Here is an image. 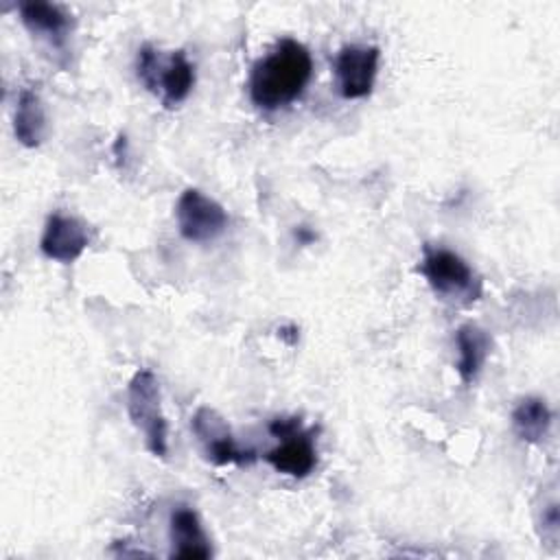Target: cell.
Returning <instances> with one entry per match:
<instances>
[{
  "instance_id": "1",
  "label": "cell",
  "mask_w": 560,
  "mask_h": 560,
  "mask_svg": "<svg viewBox=\"0 0 560 560\" xmlns=\"http://www.w3.org/2000/svg\"><path fill=\"white\" fill-rule=\"evenodd\" d=\"M313 77L308 48L291 37L280 39L260 57L249 74V98L265 112H276L295 103Z\"/></svg>"
},
{
  "instance_id": "2",
  "label": "cell",
  "mask_w": 560,
  "mask_h": 560,
  "mask_svg": "<svg viewBox=\"0 0 560 560\" xmlns=\"http://www.w3.org/2000/svg\"><path fill=\"white\" fill-rule=\"evenodd\" d=\"M136 74L149 92H160L164 107L184 103L195 88V66L184 50H175L164 59L160 50L144 44L136 57Z\"/></svg>"
},
{
  "instance_id": "3",
  "label": "cell",
  "mask_w": 560,
  "mask_h": 560,
  "mask_svg": "<svg viewBox=\"0 0 560 560\" xmlns=\"http://www.w3.org/2000/svg\"><path fill=\"white\" fill-rule=\"evenodd\" d=\"M418 269L431 291L451 304L468 306L481 298L479 276L459 254L446 247L427 245Z\"/></svg>"
},
{
  "instance_id": "4",
  "label": "cell",
  "mask_w": 560,
  "mask_h": 560,
  "mask_svg": "<svg viewBox=\"0 0 560 560\" xmlns=\"http://www.w3.org/2000/svg\"><path fill=\"white\" fill-rule=\"evenodd\" d=\"M127 413L142 433L144 446L155 457L168 453V424L162 413L160 381L149 368H140L127 385Z\"/></svg>"
},
{
  "instance_id": "5",
  "label": "cell",
  "mask_w": 560,
  "mask_h": 560,
  "mask_svg": "<svg viewBox=\"0 0 560 560\" xmlns=\"http://www.w3.org/2000/svg\"><path fill=\"white\" fill-rule=\"evenodd\" d=\"M269 433L278 438V444L269 448L262 457L265 462L282 475L304 479L317 466V448L313 431L302 427L300 418H276L269 424Z\"/></svg>"
},
{
  "instance_id": "6",
  "label": "cell",
  "mask_w": 560,
  "mask_h": 560,
  "mask_svg": "<svg viewBox=\"0 0 560 560\" xmlns=\"http://www.w3.org/2000/svg\"><path fill=\"white\" fill-rule=\"evenodd\" d=\"M175 219L182 238L188 243H210L219 238L230 223L225 208L199 188H186L179 195Z\"/></svg>"
},
{
  "instance_id": "7",
  "label": "cell",
  "mask_w": 560,
  "mask_h": 560,
  "mask_svg": "<svg viewBox=\"0 0 560 560\" xmlns=\"http://www.w3.org/2000/svg\"><path fill=\"white\" fill-rule=\"evenodd\" d=\"M206 457L217 464V466H228V464H236V466H249L256 462V453L241 448L230 431V427L225 424V420L210 407H199L192 416L190 422Z\"/></svg>"
},
{
  "instance_id": "8",
  "label": "cell",
  "mask_w": 560,
  "mask_h": 560,
  "mask_svg": "<svg viewBox=\"0 0 560 560\" xmlns=\"http://www.w3.org/2000/svg\"><path fill=\"white\" fill-rule=\"evenodd\" d=\"M378 46H343L335 57V77L339 94L348 101L370 96L378 74Z\"/></svg>"
},
{
  "instance_id": "9",
  "label": "cell",
  "mask_w": 560,
  "mask_h": 560,
  "mask_svg": "<svg viewBox=\"0 0 560 560\" xmlns=\"http://www.w3.org/2000/svg\"><path fill=\"white\" fill-rule=\"evenodd\" d=\"M88 245H90L88 225L77 217L52 212L46 219V225L39 238V249L46 258L61 265H70L77 258H81Z\"/></svg>"
},
{
  "instance_id": "10",
  "label": "cell",
  "mask_w": 560,
  "mask_h": 560,
  "mask_svg": "<svg viewBox=\"0 0 560 560\" xmlns=\"http://www.w3.org/2000/svg\"><path fill=\"white\" fill-rule=\"evenodd\" d=\"M171 558L206 560L212 556L210 538L199 521V514L188 505H177L168 518Z\"/></svg>"
},
{
  "instance_id": "11",
  "label": "cell",
  "mask_w": 560,
  "mask_h": 560,
  "mask_svg": "<svg viewBox=\"0 0 560 560\" xmlns=\"http://www.w3.org/2000/svg\"><path fill=\"white\" fill-rule=\"evenodd\" d=\"M18 13L28 33L46 39L55 48H61L70 35V15L50 2L28 0L18 2Z\"/></svg>"
},
{
  "instance_id": "12",
  "label": "cell",
  "mask_w": 560,
  "mask_h": 560,
  "mask_svg": "<svg viewBox=\"0 0 560 560\" xmlns=\"http://www.w3.org/2000/svg\"><path fill=\"white\" fill-rule=\"evenodd\" d=\"M13 133H15V140L28 149L39 147L46 140L48 118H46L44 103L35 90H28V88L20 90L15 114H13Z\"/></svg>"
},
{
  "instance_id": "13",
  "label": "cell",
  "mask_w": 560,
  "mask_h": 560,
  "mask_svg": "<svg viewBox=\"0 0 560 560\" xmlns=\"http://www.w3.org/2000/svg\"><path fill=\"white\" fill-rule=\"evenodd\" d=\"M455 343L459 352L455 363L457 374L462 383H472L490 354V337L483 328L475 324H464L455 332Z\"/></svg>"
},
{
  "instance_id": "14",
  "label": "cell",
  "mask_w": 560,
  "mask_h": 560,
  "mask_svg": "<svg viewBox=\"0 0 560 560\" xmlns=\"http://www.w3.org/2000/svg\"><path fill=\"white\" fill-rule=\"evenodd\" d=\"M551 409L540 396H525L512 411V429L518 440L527 444H540L551 429Z\"/></svg>"
},
{
  "instance_id": "15",
  "label": "cell",
  "mask_w": 560,
  "mask_h": 560,
  "mask_svg": "<svg viewBox=\"0 0 560 560\" xmlns=\"http://www.w3.org/2000/svg\"><path fill=\"white\" fill-rule=\"evenodd\" d=\"M293 234H295L298 243H302V245H308V243H313V241H315V232H313V230H308L306 225H298V230H295Z\"/></svg>"
}]
</instances>
